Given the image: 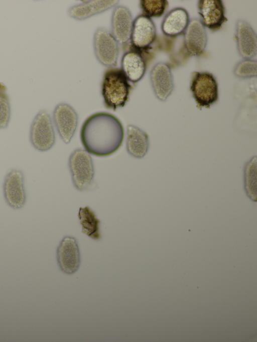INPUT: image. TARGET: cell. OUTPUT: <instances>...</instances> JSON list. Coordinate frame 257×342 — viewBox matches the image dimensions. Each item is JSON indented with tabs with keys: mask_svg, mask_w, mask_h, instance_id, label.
<instances>
[{
	"mask_svg": "<svg viewBox=\"0 0 257 342\" xmlns=\"http://www.w3.org/2000/svg\"><path fill=\"white\" fill-rule=\"evenodd\" d=\"M149 138L148 134L139 127L128 125L126 129V148L134 157L141 158L148 152Z\"/></svg>",
	"mask_w": 257,
	"mask_h": 342,
	"instance_id": "obj_19",
	"label": "cell"
},
{
	"mask_svg": "<svg viewBox=\"0 0 257 342\" xmlns=\"http://www.w3.org/2000/svg\"><path fill=\"white\" fill-rule=\"evenodd\" d=\"M123 137L124 130L120 120L104 112L89 116L80 131L81 140L86 151L100 157L115 152L121 146Z\"/></svg>",
	"mask_w": 257,
	"mask_h": 342,
	"instance_id": "obj_1",
	"label": "cell"
},
{
	"mask_svg": "<svg viewBox=\"0 0 257 342\" xmlns=\"http://www.w3.org/2000/svg\"><path fill=\"white\" fill-rule=\"evenodd\" d=\"M257 62L253 59H243L235 65L233 73L237 77L249 78L256 76Z\"/></svg>",
	"mask_w": 257,
	"mask_h": 342,
	"instance_id": "obj_24",
	"label": "cell"
},
{
	"mask_svg": "<svg viewBox=\"0 0 257 342\" xmlns=\"http://www.w3.org/2000/svg\"><path fill=\"white\" fill-rule=\"evenodd\" d=\"M53 118L61 139L65 143H69L78 124V117L75 109L67 103H59L54 109Z\"/></svg>",
	"mask_w": 257,
	"mask_h": 342,
	"instance_id": "obj_9",
	"label": "cell"
},
{
	"mask_svg": "<svg viewBox=\"0 0 257 342\" xmlns=\"http://www.w3.org/2000/svg\"><path fill=\"white\" fill-rule=\"evenodd\" d=\"M236 46L239 55L244 59H252L257 54V37L251 25L243 20L235 24Z\"/></svg>",
	"mask_w": 257,
	"mask_h": 342,
	"instance_id": "obj_15",
	"label": "cell"
},
{
	"mask_svg": "<svg viewBox=\"0 0 257 342\" xmlns=\"http://www.w3.org/2000/svg\"><path fill=\"white\" fill-rule=\"evenodd\" d=\"M132 86L121 69L109 68L103 75L101 94L106 108L115 110L128 101Z\"/></svg>",
	"mask_w": 257,
	"mask_h": 342,
	"instance_id": "obj_2",
	"label": "cell"
},
{
	"mask_svg": "<svg viewBox=\"0 0 257 342\" xmlns=\"http://www.w3.org/2000/svg\"><path fill=\"white\" fill-rule=\"evenodd\" d=\"M68 165L75 188L80 191L90 189L94 183V168L89 153L83 149H76L69 156Z\"/></svg>",
	"mask_w": 257,
	"mask_h": 342,
	"instance_id": "obj_3",
	"label": "cell"
},
{
	"mask_svg": "<svg viewBox=\"0 0 257 342\" xmlns=\"http://www.w3.org/2000/svg\"><path fill=\"white\" fill-rule=\"evenodd\" d=\"M256 156L252 157L244 168V187L247 196L253 201H256Z\"/></svg>",
	"mask_w": 257,
	"mask_h": 342,
	"instance_id": "obj_21",
	"label": "cell"
},
{
	"mask_svg": "<svg viewBox=\"0 0 257 342\" xmlns=\"http://www.w3.org/2000/svg\"><path fill=\"white\" fill-rule=\"evenodd\" d=\"M4 197L7 204L14 210L22 208L26 202L25 177L23 171L13 168L5 177Z\"/></svg>",
	"mask_w": 257,
	"mask_h": 342,
	"instance_id": "obj_8",
	"label": "cell"
},
{
	"mask_svg": "<svg viewBox=\"0 0 257 342\" xmlns=\"http://www.w3.org/2000/svg\"><path fill=\"white\" fill-rule=\"evenodd\" d=\"M133 21L132 13L126 7L117 5L114 8L110 32L118 44L123 48L130 44Z\"/></svg>",
	"mask_w": 257,
	"mask_h": 342,
	"instance_id": "obj_12",
	"label": "cell"
},
{
	"mask_svg": "<svg viewBox=\"0 0 257 342\" xmlns=\"http://www.w3.org/2000/svg\"><path fill=\"white\" fill-rule=\"evenodd\" d=\"M78 218L83 233L93 240H98L100 239V220L91 209L88 206L80 208Z\"/></svg>",
	"mask_w": 257,
	"mask_h": 342,
	"instance_id": "obj_20",
	"label": "cell"
},
{
	"mask_svg": "<svg viewBox=\"0 0 257 342\" xmlns=\"http://www.w3.org/2000/svg\"><path fill=\"white\" fill-rule=\"evenodd\" d=\"M57 260L61 270L72 274L78 269L80 263V254L78 242L72 236H65L57 249Z\"/></svg>",
	"mask_w": 257,
	"mask_h": 342,
	"instance_id": "obj_10",
	"label": "cell"
},
{
	"mask_svg": "<svg viewBox=\"0 0 257 342\" xmlns=\"http://www.w3.org/2000/svg\"><path fill=\"white\" fill-rule=\"evenodd\" d=\"M156 28L153 20L143 14L133 21L130 48L145 53L155 42Z\"/></svg>",
	"mask_w": 257,
	"mask_h": 342,
	"instance_id": "obj_7",
	"label": "cell"
},
{
	"mask_svg": "<svg viewBox=\"0 0 257 342\" xmlns=\"http://www.w3.org/2000/svg\"><path fill=\"white\" fill-rule=\"evenodd\" d=\"M94 53L97 61L108 68L117 65L119 57V44L111 32L104 27H99L93 38Z\"/></svg>",
	"mask_w": 257,
	"mask_h": 342,
	"instance_id": "obj_6",
	"label": "cell"
},
{
	"mask_svg": "<svg viewBox=\"0 0 257 342\" xmlns=\"http://www.w3.org/2000/svg\"><path fill=\"white\" fill-rule=\"evenodd\" d=\"M198 9L202 24L212 31L220 30L228 20L221 0H200Z\"/></svg>",
	"mask_w": 257,
	"mask_h": 342,
	"instance_id": "obj_13",
	"label": "cell"
},
{
	"mask_svg": "<svg viewBox=\"0 0 257 342\" xmlns=\"http://www.w3.org/2000/svg\"><path fill=\"white\" fill-rule=\"evenodd\" d=\"M189 22V15L186 10L176 8L166 15L162 22L161 29L165 35L176 37L183 34Z\"/></svg>",
	"mask_w": 257,
	"mask_h": 342,
	"instance_id": "obj_18",
	"label": "cell"
},
{
	"mask_svg": "<svg viewBox=\"0 0 257 342\" xmlns=\"http://www.w3.org/2000/svg\"><path fill=\"white\" fill-rule=\"evenodd\" d=\"M190 90L197 107L209 108L218 99L217 81L212 73L194 72L192 74Z\"/></svg>",
	"mask_w": 257,
	"mask_h": 342,
	"instance_id": "obj_4",
	"label": "cell"
},
{
	"mask_svg": "<svg viewBox=\"0 0 257 342\" xmlns=\"http://www.w3.org/2000/svg\"><path fill=\"white\" fill-rule=\"evenodd\" d=\"M150 78L156 97L161 101H166L174 88L173 77L169 65L162 62L156 63L150 72Z\"/></svg>",
	"mask_w": 257,
	"mask_h": 342,
	"instance_id": "obj_11",
	"label": "cell"
},
{
	"mask_svg": "<svg viewBox=\"0 0 257 342\" xmlns=\"http://www.w3.org/2000/svg\"><path fill=\"white\" fill-rule=\"evenodd\" d=\"M119 3L115 0H93L82 1V3L70 7L68 14L71 18L82 21L102 13Z\"/></svg>",
	"mask_w": 257,
	"mask_h": 342,
	"instance_id": "obj_17",
	"label": "cell"
},
{
	"mask_svg": "<svg viewBox=\"0 0 257 342\" xmlns=\"http://www.w3.org/2000/svg\"><path fill=\"white\" fill-rule=\"evenodd\" d=\"M142 14L150 18L163 16L168 6L166 0H141L140 3Z\"/></svg>",
	"mask_w": 257,
	"mask_h": 342,
	"instance_id": "obj_22",
	"label": "cell"
},
{
	"mask_svg": "<svg viewBox=\"0 0 257 342\" xmlns=\"http://www.w3.org/2000/svg\"><path fill=\"white\" fill-rule=\"evenodd\" d=\"M30 141L36 150L46 151L51 149L55 142V133L51 116L45 110H40L31 125Z\"/></svg>",
	"mask_w": 257,
	"mask_h": 342,
	"instance_id": "obj_5",
	"label": "cell"
},
{
	"mask_svg": "<svg viewBox=\"0 0 257 342\" xmlns=\"http://www.w3.org/2000/svg\"><path fill=\"white\" fill-rule=\"evenodd\" d=\"M184 47L190 56L198 57L205 51L207 44V35L201 21L192 19L183 33Z\"/></svg>",
	"mask_w": 257,
	"mask_h": 342,
	"instance_id": "obj_14",
	"label": "cell"
},
{
	"mask_svg": "<svg viewBox=\"0 0 257 342\" xmlns=\"http://www.w3.org/2000/svg\"><path fill=\"white\" fill-rule=\"evenodd\" d=\"M144 53L130 49L122 56L121 69L128 81L133 83L140 81L147 70V62Z\"/></svg>",
	"mask_w": 257,
	"mask_h": 342,
	"instance_id": "obj_16",
	"label": "cell"
},
{
	"mask_svg": "<svg viewBox=\"0 0 257 342\" xmlns=\"http://www.w3.org/2000/svg\"><path fill=\"white\" fill-rule=\"evenodd\" d=\"M11 114V104L7 88L0 83V129H5L8 126Z\"/></svg>",
	"mask_w": 257,
	"mask_h": 342,
	"instance_id": "obj_23",
	"label": "cell"
}]
</instances>
